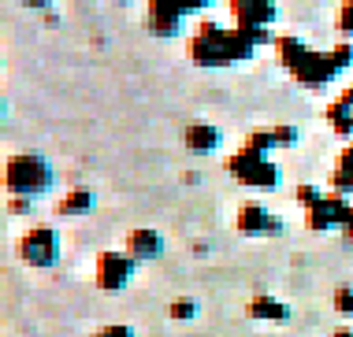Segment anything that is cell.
<instances>
[{
    "instance_id": "cell-11",
    "label": "cell",
    "mask_w": 353,
    "mask_h": 337,
    "mask_svg": "<svg viewBox=\"0 0 353 337\" xmlns=\"http://www.w3.org/2000/svg\"><path fill=\"white\" fill-rule=\"evenodd\" d=\"M275 48H279V60H283V67L290 74H298L305 63H309V56L316 52V48H309L301 41V37H290V34H279L275 37Z\"/></svg>"
},
{
    "instance_id": "cell-18",
    "label": "cell",
    "mask_w": 353,
    "mask_h": 337,
    "mask_svg": "<svg viewBox=\"0 0 353 337\" xmlns=\"http://www.w3.org/2000/svg\"><path fill=\"white\" fill-rule=\"evenodd\" d=\"M327 63H331V71H346V67L353 63V41H339L335 48L327 52Z\"/></svg>"
},
{
    "instance_id": "cell-19",
    "label": "cell",
    "mask_w": 353,
    "mask_h": 337,
    "mask_svg": "<svg viewBox=\"0 0 353 337\" xmlns=\"http://www.w3.org/2000/svg\"><path fill=\"white\" fill-rule=\"evenodd\" d=\"M335 312L346 315V319H353V285L335 289Z\"/></svg>"
},
{
    "instance_id": "cell-9",
    "label": "cell",
    "mask_w": 353,
    "mask_h": 337,
    "mask_svg": "<svg viewBox=\"0 0 353 337\" xmlns=\"http://www.w3.org/2000/svg\"><path fill=\"white\" fill-rule=\"evenodd\" d=\"M186 149L197 152V156H208V152H216L219 144H223V133H219V127H212V122H190L186 133H183Z\"/></svg>"
},
{
    "instance_id": "cell-27",
    "label": "cell",
    "mask_w": 353,
    "mask_h": 337,
    "mask_svg": "<svg viewBox=\"0 0 353 337\" xmlns=\"http://www.w3.org/2000/svg\"><path fill=\"white\" fill-rule=\"evenodd\" d=\"M342 100H346V104H350V108H353V85H350V89H346V93H342Z\"/></svg>"
},
{
    "instance_id": "cell-6",
    "label": "cell",
    "mask_w": 353,
    "mask_h": 337,
    "mask_svg": "<svg viewBox=\"0 0 353 337\" xmlns=\"http://www.w3.org/2000/svg\"><path fill=\"white\" fill-rule=\"evenodd\" d=\"M134 267L138 259L130 252H101L97 259V285L108 289V293H116V289H123L134 278Z\"/></svg>"
},
{
    "instance_id": "cell-3",
    "label": "cell",
    "mask_w": 353,
    "mask_h": 337,
    "mask_svg": "<svg viewBox=\"0 0 353 337\" xmlns=\"http://www.w3.org/2000/svg\"><path fill=\"white\" fill-rule=\"evenodd\" d=\"M19 256L30 267H52L60 259V234L52 226H34L19 241Z\"/></svg>"
},
{
    "instance_id": "cell-29",
    "label": "cell",
    "mask_w": 353,
    "mask_h": 337,
    "mask_svg": "<svg viewBox=\"0 0 353 337\" xmlns=\"http://www.w3.org/2000/svg\"><path fill=\"white\" fill-rule=\"evenodd\" d=\"M331 337H353V330H346V326H342V330H335Z\"/></svg>"
},
{
    "instance_id": "cell-5",
    "label": "cell",
    "mask_w": 353,
    "mask_h": 337,
    "mask_svg": "<svg viewBox=\"0 0 353 337\" xmlns=\"http://www.w3.org/2000/svg\"><path fill=\"white\" fill-rule=\"evenodd\" d=\"M205 4H168V0H152L149 4V34L157 37H175L179 30H183V19L190 12H201Z\"/></svg>"
},
{
    "instance_id": "cell-7",
    "label": "cell",
    "mask_w": 353,
    "mask_h": 337,
    "mask_svg": "<svg viewBox=\"0 0 353 337\" xmlns=\"http://www.w3.org/2000/svg\"><path fill=\"white\" fill-rule=\"evenodd\" d=\"M234 226L242 230V234H279L283 230V219L279 215H272L264 204H242L238 208V219H234Z\"/></svg>"
},
{
    "instance_id": "cell-25",
    "label": "cell",
    "mask_w": 353,
    "mask_h": 337,
    "mask_svg": "<svg viewBox=\"0 0 353 337\" xmlns=\"http://www.w3.org/2000/svg\"><path fill=\"white\" fill-rule=\"evenodd\" d=\"M93 337H134V330L130 326H101Z\"/></svg>"
},
{
    "instance_id": "cell-28",
    "label": "cell",
    "mask_w": 353,
    "mask_h": 337,
    "mask_svg": "<svg viewBox=\"0 0 353 337\" xmlns=\"http://www.w3.org/2000/svg\"><path fill=\"white\" fill-rule=\"evenodd\" d=\"M342 234H346V241H350V245H353V219H350V226L342 230Z\"/></svg>"
},
{
    "instance_id": "cell-12",
    "label": "cell",
    "mask_w": 353,
    "mask_h": 337,
    "mask_svg": "<svg viewBox=\"0 0 353 337\" xmlns=\"http://www.w3.org/2000/svg\"><path fill=\"white\" fill-rule=\"evenodd\" d=\"M294 78H298L301 85H309V89H323V85L335 78V71H331V63H327V52H312L309 63H305Z\"/></svg>"
},
{
    "instance_id": "cell-24",
    "label": "cell",
    "mask_w": 353,
    "mask_h": 337,
    "mask_svg": "<svg viewBox=\"0 0 353 337\" xmlns=\"http://www.w3.org/2000/svg\"><path fill=\"white\" fill-rule=\"evenodd\" d=\"M8 208H12V215H26L34 208V200L30 197H8Z\"/></svg>"
},
{
    "instance_id": "cell-15",
    "label": "cell",
    "mask_w": 353,
    "mask_h": 337,
    "mask_svg": "<svg viewBox=\"0 0 353 337\" xmlns=\"http://www.w3.org/2000/svg\"><path fill=\"white\" fill-rule=\"evenodd\" d=\"M56 211H60V215H71V219H79V215H90L93 211V193L90 189H68L60 197V204H56Z\"/></svg>"
},
{
    "instance_id": "cell-4",
    "label": "cell",
    "mask_w": 353,
    "mask_h": 337,
    "mask_svg": "<svg viewBox=\"0 0 353 337\" xmlns=\"http://www.w3.org/2000/svg\"><path fill=\"white\" fill-rule=\"evenodd\" d=\"M350 219H353V204H350V197H339V193H327L320 204H312L305 211V226L316 230V234L320 230H335V226L346 230Z\"/></svg>"
},
{
    "instance_id": "cell-26",
    "label": "cell",
    "mask_w": 353,
    "mask_h": 337,
    "mask_svg": "<svg viewBox=\"0 0 353 337\" xmlns=\"http://www.w3.org/2000/svg\"><path fill=\"white\" fill-rule=\"evenodd\" d=\"M339 171H346V175L353 178V141L342 149V156H339Z\"/></svg>"
},
{
    "instance_id": "cell-8",
    "label": "cell",
    "mask_w": 353,
    "mask_h": 337,
    "mask_svg": "<svg viewBox=\"0 0 353 337\" xmlns=\"http://www.w3.org/2000/svg\"><path fill=\"white\" fill-rule=\"evenodd\" d=\"M231 15H234L238 26H256V30H268V26L275 23V15H279V8H275V4H261V0H234Z\"/></svg>"
},
{
    "instance_id": "cell-17",
    "label": "cell",
    "mask_w": 353,
    "mask_h": 337,
    "mask_svg": "<svg viewBox=\"0 0 353 337\" xmlns=\"http://www.w3.org/2000/svg\"><path fill=\"white\" fill-rule=\"evenodd\" d=\"M327 127L335 133H342V138H353V108L342 100V96L335 104H327Z\"/></svg>"
},
{
    "instance_id": "cell-13",
    "label": "cell",
    "mask_w": 353,
    "mask_h": 337,
    "mask_svg": "<svg viewBox=\"0 0 353 337\" xmlns=\"http://www.w3.org/2000/svg\"><path fill=\"white\" fill-rule=\"evenodd\" d=\"M245 312H250V319H268V323L290 319V307H286L283 301H275V296H264V293H256Z\"/></svg>"
},
{
    "instance_id": "cell-23",
    "label": "cell",
    "mask_w": 353,
    "mask_h": 337,
    "mask_svg": "<svg viewBox=\"0 0 353 337\" xmlns=\"http://www.w3.org/2000/svg\"><path fill=\"white\" fill-rule=\"evenodd\" d=\"M272 138H275V144H286V149H290V144L298 141V127H286V122H283V127L272 130Z\"/></svg>"
},
{
    "instance_id": "cell-21",
    "label": "cell",
    "mask_w": 353,
    "mask_h": 337,
    "mask_svg": "<svg viewBox=\"0 0 353 337\" xmlns=\"http://www.w3.org/2000/svg\"><path fill=\"white\" fill-rule=\"evenodd\" d=\"M294 197H298V204H305V211H309L312 204H320V200H323V193L316 186H298V189H294Z\"/></svg>"
},
{
    "instance_id": "cell-14",
    "label": "cell",
    "mask_w": 353,
    "mask_h": 337,
    "mask_svg": "<svg viewBox=\"0 0 353 337\" xmlns=\"http://www.w3.org/2000/svg\"><path fill=\"white\" fill-rule=\"evenodd\" d=\"M264 160H272V156H264V152L256 149V144H250V141H245L242 149H238L234 156L227 160V171L234 175V182H242V178H245V175H250V171L256 167V163H264Z\"/></svg>"
},
{
    "instance_id": "cell-20",
    "label": "cell",
    "mask_w": 353,
    "mask_h": 337,
    "mask_svg": "<svg viewBox=\"0 0 353 337\" xmlns=\"http://www.w3.org/2000/svg\"><path fill=\"white\" fill-rule=\"evenodd\" d=\"M168 315H171L175 323H190V319L197 315V304H194V301H175V304L168 307Z\"/></svg>"
},
{
    "instance_id": "cell-10",
    "label": "cell",
    "mask_w": 353,
    "mask_h": 337,
    "mask_svg": "<svg viewBox=\"0 0 353 337\" xmlns=\"http://www.w3.org/2000/svg\"><path fill=\"white\" fill-rule=\"evenodd\" d=\"M127 252L138 259H157L160 252H164V237H160V230H149V226H138L127 234Z\"/></svg>"
},
{
    "instance_id": "cell-2",
    "label": "cell",
    "mask_w": 353,
    "mask_h": 337,
    "mask_svg": "<svg viewBox=\"0 0 353 337\" xmlns=\"http://www.w3.org/2000/svg\"><path fill=\"white\" fill-rule=\"evenodd\" d=\"M52 186V167L45 156L37 152H19V156H8L4 163V189L8 197H41L45 189Z\"/></svg>"
},
{
    "instance_id": "cell-16",
    "label": "cell",
    "mask_w": 353,
    "mask_h": 337,
    "mask_svg": "<svg viewBox=\"0 0 353 337\" xmlns=\"http://www.w3.org/2000/svg\"><path fill=\"white\" fill-rule=\"evenodd\" d=\"M283 182V171H279V163L275 160H264V163H256V167L250 171V175L242 178V186H256V189H275Z\"/></svg>"
},
{
    "instance_id": "cell-1",
    "label": "cell",
    "mask_w": 353,
    "mask_h": 337,
    "mask_svg": "<svg viewBox=\"0 0 353 337\" xmlns=\"http://www.w3.org/2000/svg\"><path fill=\"white\" fill-rule=\"evenodd\" d=\"M250 37L242 30H223L219 23H201L197 26V34L190 37V60L197 67H234L242 60H250L253 56Z\"/></svg>"
},
{
    "instance_id": "cell-22",
    "label": "cell",
    "mask_w": 353,
    "mask_h": 337,
    "mask_svg": "<svg viewBox=\"0 0 353 337\" xmlns=\"http://www.w3.org/2000/svg\"><path fill=\"white\" fill-rule=\"evenodd\" d=\"M250 144H256L264 156H272V149H279V144H275V138H272V130H256V133H250Z\"/></svg>"
}]
</instances>
